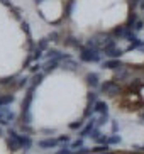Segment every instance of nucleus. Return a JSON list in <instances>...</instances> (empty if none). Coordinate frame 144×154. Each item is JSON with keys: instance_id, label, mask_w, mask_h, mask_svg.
Here are the masks:
<instances>
[{"instance_id": "4c0bfd02", "label": "nucleus", "mask_w": 144, "mask_h": 154, "mask_svg": "<svg viewBox=\"0 0 144 154\" xmlns=\"http://www.w3.org/2000/svg\"><path fill=\"white\" fill-rule=\"evenodd\" d=\"M100 136H102V131H100L99 127H97V129H95V131H93V132H92V134H90V139L97 140V139H99Z\"/></svg>"}, {"instance_id": "0eeeda50", "label": "nucleus", "mask_w": 144, "mask_h": 154, "mask_svg": "<svg viewBox=\"0 0 144 154\" xmlns=\"http://www.w3.org/2000/svg\"><path fill=\"white\" fill-rule=\"evenodd\" d=\"M85 82H86V85L90 86L92 90H95V88H99V86H100V76H99V73H95V71L86 73Z\"/></svg>"}, {"instance_id": "6e6552de", "label": "nucleus", "mask_w": 144, "mask_h": 154, "mask_svg": "<svg viewBox=\"0 0 144 154\" xmlns=\"http://www.w3.org/2000/svg\"><path fill=\"white\" fill-rule=\"evenodd\" d=\"M126 64L122 63L121 59H107V61H104L102 63V68L104 69H112V71H117V69L124 68Z\"/></svg>"}, {"instance_id": "6ab92c4d", "label": "nucleus", "mask_w": 144, "mask_h": 154, "mask_svg": "<svg viewBox=\"0 0 144 154\" xmlns=\"http://www.w3.org/2000/svg\"><path fill=\"white\" fill-rule=\"evenodd\" d=\"M85 119H80V120H75V122H71V124H68V127L71 129V131H81L83 127H85V122H83Z\"/></svg>"}, {"instance_id": "c9c22d12", "label": "nucleus", "mask_w": 144, "mask_h": 154, "mask_svg": "<svg viewBox=\"0 0 144 154\" xmlns=\"http://www.w3.org/2000/svg\"><path fill=\"white\" fill-rule=\"evenodd\" d=\"M58 142H59V144H63V146H68V144H70V136H59L58 137Z\"/></svg>"}, {"instance_id": "b1692460", "label": "nucleus", "mask_w": 144, "mask_h": 154, "mask_svg": "<svg viewBox=\"0 0 144 154\" xmlns=\"http://www.w3.org/2000/svg\"><path fill=\"white\" fill-rule=\"evenodd\" d=\"M48 46H49V41H48V37H42V39H39V41H37V49H41L42 51V53H46V51H48Z\"/></svg>"}, {"instance_id": "7c9ffc66", "label": "nucleus", "mask_w": 144, "mask_h": 154, "mask_svg": "<svg viewBox=\"0 0 144 154\" xmlns=\"http://www.w3.org/2000/svg\"><path fill=\"white\" fill-rule=\"evenodd\" d=\"M42 56H44V54H42V51L37 49V48H36L34 51H32V61H36V63H37V61H39V59L42 58Z\"/></svg>"}, {"instance_id": "09e8293b", "label": "nucleus", "mask_w": 144, "mask_h": 154, "mask_svg": "<svg viewBox=\"0 0 144 154\" xmlns=\"http://www.w3.org/2000/svg\"><path fill=\"white\" fill-rule=\"evenodd\" d=\"M4 136V129H2V125H0V137Z\"/></svg>"}, {"instance_id": "4468645a", "label": "nucleus", "mask_w": 144, "mask_h": 154, "mask_svg": "<svg viewBox=\"0 0 144 154\" xmlns=\"http://www.w3.org/2000/svg\"><path fill=\"white\" fill-rule=\"evenodd\" d=\"M110 151V146L108 144H97L95 147H92V154H105Z\"/></svg>"}, {"instance_id": "7ed1b4c3", "label": "nucleus", "mask_w": 144, "mask_h": 154, "mask_svg": "<svg viewBox=\"0 0 144 154\" xmlns=\"http://www.w3.org/2000/svg\"><path fill=\"white\" fill-rule=\"evenodd\" d=\"M100 90L104 91V93H107V95H110V97H117L122 91V88L115 80H107L105 83L100 85Z\"/></svg>"}, {"instance_id": "4be33fe9", "label": "nucleus", "mask_w": 144, "mask_h": 154, "mask_svg": "<svg viewBox=\"0 0 144 154\" xmlns=\"http://www.w3.org/2000/svg\"><path fill=\"white\" fill-rule=\"evenodd\" d=\"M7 147H9V151L10 152H15V151H19L20 149V146H19V142L15 139H7Z\"/></svg>"}, {"instance_id": "ea45409f", "label": "nucleus", "mask_w": 144, "mask_h": 154, "mask_svg": "<svg viewBox=\"0 0 144 154\" xmlns=\"http://www.w3.org/2000/svg\"><path fill=\"white\" fill-rule=\"evenodd\" d=\"M121 131V125H119L117 120H112V134H117Z\"/></svg>"}, {"instance_id": "aec40b11", "label": "nucleus", "mask_w": 144, "mask_h": 154, "mask_svg": "<svg viewBox=\"0 0 144 154\" xmlns=\"http://www.w3.org/2000/svg\"><path fill=\"white\" fill-rule=\"evenodd\" d=\"M137 20H139V19H137V14H136L134 10H131V14H129V17H127V24H126V26L132 29L136 26V22H137Z\"/></svg>"}, {"instance_id": "dca6fc26", "label": "nucleus", "mask_w": 144, "mask_h": 154, "mask_svg": "<svg viewBox=\"0 0 144 154\" xmlns=\"http://www.w3.org/2000/svg\"><path fill=\"white\" fill-rule=\"evenodd\" d=\"M75 0H68L66 2V5H64V14H63V17H71V12H73V9H75Z\"/></svg>"}, {"instance_id": "2eb2a0df", "label": "nucleus", "mask_w": 144, "mask_h": 154, "mask_svg": "<svg viewBox=\"0 0 144 154\" xmlns=\"http://www.w3.org/2000/svg\"><path fill=\"white\" fill-rule=\"evenodd\" d=\"M126 51L124 49H119V48H115V49L112 51H108V53H105V56H107L108 59H121V56L124 54Z\"/></svg>"}, {"instance_id": "c85d7f7f", "label": "nucleus", "mask_w": 144, "mask_h": 154, "mask_svg": "<svg viewBox=\"0 0 144 154\" xmlns=\"http://www.w3.org/2000/svg\"><path fill=\"white\" fill-rule=\"evenodd\" d=\"M93 107L92 105H86V109H85V112H83V119H92L93 117Z\"/></svg>"}, {"instance_id": "f03ea898", "label": "nucleus", "mask_w": 144, "mask_h": 154, "mask_svg": "<svg viewBox=\"0 0 144 154\" xmlns=\"http://www.w3.org/2000/svg\"><path fill=\"white\" fill-rule=\"evenodd\" d=\"M9 137L17 140L22 151H29L32 147V144H34L31 136H27V134H19V131H15V129H9Z\"/></svg>"}, {"instance_id": "20e7f679", "label": "nucleus", "mask_w": 144, "mask_h": 154, "mask_svg": "<svg viewBox=\"0 0 144 154\" xmlns=\"http://www.w3.org/2000/svg\"><path fill=\"white\" fill-rule=\"evenodd\" d=\"M15 119H17V115L10 109H7V107H2L0 109V125H10Z\"/></svg>"}, {"instance_id": "f8f14e48", "label": "nucleus", "mask_w": 144, "mask_h": 154, "mask_svg": "<svg viewBox=\"0 0 144 154\" xmlns=\"http://www.w3.org/2000/svg\"><path fill=\"white\" fill-rule=\"evenodd\" d=\"M15 80H19V75H12V76L0 78V86H9V85H15V86H17V83H14Z\"/></svg>"}, {"instance_id": "de8ad7c7", "label": "nucleus", "mask_w": 144, "mask_h": 154, "mask_svg": "<svg viewBox=\"0 0 144 154\" xmlns=\"http://www.w3.org/2000/svg\"><path fill=\"white\" fill-rule=\"evenodd\" d=\"M139 7H141V10H144V0H142V2L139 4Z\"/></svg>"}, {"instance_id": "ddd939ff", "label": "nucleus", "mask_w": 144, "mask_h": 154, "mask_svg": "<svg viewBox=\"0 0 144 154\" xmlns=\"http://www.w3.org/2000/svg\"><path fill=\"white\" fill-rule=\"evenodd\" d=\"M63 42H64L66 46H73V48H78V49L81 48L80 39H77L75 36H66V37H64V41H63Z\"/></svg>"}, {"instance_id": "412c9836", "label": "nucleus", "mask_w": 144, "mask_h": 154, "mask_svg": "<svg viewBox=\"0 0 144 154\" xmlns=\"http://www.w3.org/2000/svg\"><path fill=\"white\" fill-rule=\"evenodd\" d=\"M86 102H88V105H92V107H93V105L99 102V95H97L93 90H90L88 93H86Z\"/></svg>"}, {"instance_id": "72a5a7b5", "label": "nucleus", "mask_w": 144, "mask_h": 154, "mask_svg": "<svg viewBox=\"0 0 144 154\" xmlns=\"http://www.w3.org/2000/svg\"><path fill=\"white\" fill-rule=\"evenodd\" d=\"M29 69H31V73H32V75H36V73H41V69H42V64L34 63V64H32V66H31Z\"/></svg>"}, {"instance_id": "603ef678", "label": "nucleus", "mask_w": 144, "mask_h": 154, "mask_svg": "<svg viewBox=\"0 0 144 154\" xmlns=\"http://www.w3.org/2000/svg\"><path fill=\"white\" fill-rule=\"evenodd\" d=\"M142 120H144V112H142Z\"/></svg>"}, {"instance_id": "e433bc0d", "label": "nucleus", "mask_w": 144, "mask_h": 154, "mask_svg": "<svg viewBox=\"0 0 144 154\" xmlns=\"http://www.w3.org/2000/svg\"><path fill=\"white\" fill-rule=\"evenodd\" d=\"M92 152V149H88V147H80V149H77V151H73V154H90Z\"/></svg>"}, {"instance_id": "f257e3e1", "label": "nucleus", "mask_w": 144, "mask_h": 154, "mask_svg": "<svg viewBox=\"0 0 144 154\" xmlns=\"http://www.w3.org/2000/svg\"><path fill=\"white\" fill-rule=\"evenodd\" d=\"M102 51H97V49H90V48H86V46H81L80 48V58L81 63H100L102 61V54H100Z\"/></svg>"}, {"instance_id": "9d476101", "label": "nucleus", "mask_w": 144, "mask_h": 154, "mask_svg": "<svg viewBox=\"0 0 144 154\" xmlns=\"http://www.w3.org/2000/svg\"><path fill=\"white\" fill-rule=\"evenodd\" d=\"M93 112H95V113H99V115L108 113V105L105 103V102H102V100H99V102L93 105Z\"/></svg>"}, {"instance_id": "423d86ee", "label": "nucleus", "mask_w": 144, "mask_h": 154, "mask_svg": "<svg viewBox=\"0 0 144 154\" xmlns=\"http://www.w3.org/2000/svg\"><path fill=\"white\" fill-rule=\"evenodd\" d=\"M59 142L56 137H48V139H41L37 142V147L39 149H54V147H58Z\"/></svg>"}, {"instance_id": "a18cd8bd", "label": "nucleus", "mask_w": 144, "mask_h": 154, "mask_svg": "<svg viewBox=\"0 0 144 154\" xmlns=\"http://www.w3.org/2000/svg\"><path fill=\"white\" fill-rule=\"evenodd\" d=\"M44 134H54V129H42Z\"/></svg>"}, {"instance_id": "2f4dec72", "label": "nucleus", "mask_w": 144, "mask_h": 154, "mask_svg": "<svg viewBox=\"0 0 144 154\" xmlns=\"http://www.w3.org/2000/svg\"><path fill=\"white\" fill-rule=\"evenodd\" d=\"M54 154H73V149L70 147V146H63L61 149H58Z\"/></svg>"}, {"instance_id": "5fc2aeb1", "label": "nucleus", "mask_w": 144, "mask_h": 154, "mask_svg": "<svg viewBox=\"0 0 144 154\" xmlns=\"http://www.w3.org/2000/svg\"><path fill=\"white\" fill-rule=\"evenodd\" d=\"M142 124H144V120H142Z\"/></svg>"}, {"instance_id": "bb28decb", "label": "nucleus", "mask_w": 144, "mask_h": 154, "mask_svg": "<svg viewBox=\"0 0 144 154\" xmlns=\"http://www.w3.org/2000/svg\"><path fill=\"white\" fill-rule=\"evenodd\" d=\"M107 122H108V113H104V115H100V117L97 119V127L100 129V127H104Z\"/></svg>"}, {"instance_id": "3c124183", "label": "nucleus", "mask_w": 144, "mask_h": 154, "mask_svg": "<svg viewBox=\"0 0 144 154\" xmlns=\"http://www.w3.org/2000/svg\"><path fill=\"white\" fill-rule=\"evenodd\" d=\"M105 154H114V152H110V151H108V152H105Z\"/></svg>"}, {"instance_id": "cd10ccee", "label": "nucleus", "mask_w": 144, "mask_h": 154, "mask_svg": "<svg viewBox=\"0 0 144 154\" xmlns=\"http://www.w3.org/2000/svg\"><path fill=\"white\" fill-rule=\"evenodd\" d=\"M20 27H22V31L26 32L27 39H29V37H31V27H29V22H27V20H22V22H20Z\"/></svg>"}, {"instance_id": "c756f323", "label": "nucleus", "mask_w": 144, "mask_h": 154, "mask_svg": "<svg viewBox=\"0 0 144 154\" xmlns=\"http://www.w3.org/2000/svg\"><path fill=\"white\" fill-rule=\"evenodd\" d=\"M29 78L24 76V78H19V83H17V88H26V86H29Z\"/></svg>"}, {"instance_id": "a211bd4d", "label": "nucleus", "mask_w": 144, "mask_h": 154, "mask_svg": "<svg viewBox=\"0 0 144 154\" xmlns=\"http://www.w3.org/2000/svg\"><path fill=\"white\" fill-rule=\"evenodd\" d=\"M15 102V97L14 95H0V103H2V107H7V105L14 103Z\"/></svg>"}, {"instance_id": "49530a36", "label": "nucleus", "mask_w": 144, "mask_h": 154, "mask_svg": "<svg viewBox=\"0 0 144 154\" xmlns=\"http://www.w3.org/2000/svg\"><path fill=\"white\" fill-rule=\"evenodd\" d=\"M139 51H141V53H144V41H142V44L139 46Z\"/></svg>"}, {"instance_id": "9b49d317", "label": "nucleus", "mask_w": 144, "mask_h": 154, "mask_svg": "<svg viewBox=\"0 0 144 154\" xmlns=\"http://www.w3.org/2000/svg\"><path fill=\"white\" fill-rule=\"evenodd\" d=\"M61 66H63V69H68V71H77L78 68H80V64L75 61V59H66V61H63L61 63Z\"/></svg>"}, {"instance_id": "8fccbe9b", "label": "nucleus", "mask_w": 144, "mask_h": 154, "mask_svg": "<svg viewBox=\"0 0 144 154\" xmlns=\"http://www.w3.org/2000/svg\"><path fill=\"white\" fill-rule=\"evenodd\" d=\"M34 2H36V4H42V2H44V0H34Z\"/></svg>"}, {"instance_id": "f704fd0d", "label": "nucleus", "mask_w": 144, "mask_h": 154, "mask_svg": "<svg viewBox=\"0 0 144 154\" xmlns=\"http://www.w3.org/2000/svg\"><path fill=\"white\" fill-rule=\"evenodd\" d=\"M48 41H51V42H56V41H59V34L58 32H49V34H48Z\"/></svg>"}, {"instance_id": "58836bf2", "label": "nucleus", "mask_w": 144, "mask_h": 154, "mask_svg": "<svg viewBox=\"0 0 144 154\" xmlns=\"http://www.w3.org/2000/svg\"><path fill=\"white\" fill-rule=\"evenodd\" d=\"M142 29H144V22H142V20H137V22H136V26L132 27V31L139 32V31H142Z\"/></svg>"}, {"instance_id": "393cba45", "label": "nucleus", "mask_w": 144, "mask_h": 154, "mask_svg": "<svg viewBox=\"0 0 144 154\" xmlns=\"http://www.w3.org/2000/svg\"><path fill=\"white\" fill-rule=\"evenodd\" d=\"M122 142V137L119 136V134H112V136H108V146H117Z\"/></svg>"}, {"instance_id": "37998d69", "label": "nucleus", "mask_w": 144, "mask_h": 154, "mask_svg": "<svg viewBox=\"0 0 144 154\" xmlns=\"http://www.w3.org/2000/svg\"><path fill=\"white\" fill-rule=\"evenodd\" d=\"M142 0H131V9H134V7H137V5L141 4Z\"/></svg>"}, {"instance_id": "f3484780", "label": "nucleus", "mask_w": 144, "mask_h": 154, "mask_svg": "<svg viewBox=\"0 0 144 154\" xmlns=\"http://www.w3.org/2000/svg\"><path fill=\"white\" fill-rule=\"evenodd\" d=\"M42 78H44V73H42V71L36 73V75L32 76V80H31V86H34V88H36V86H39L41 83H42Z\"/></svg>"}, {"instance_id": "a878e982", "label": "nucleus", "mask_w": 144, "mask_h": 154, "mask_svg": "<svg viewBox=\"0 0 144 154\" xmlns=\"http://www.w3.org/2000/svg\"><path fill=\"white\" fill-rule=\"evenodd\" d=\"M83 146H85V140H83V137H80V139H77L75 142H71L70 147H71L73 151H77V149H80V147H83Z\"/></svg>"}, {"instance_id": "a19ab883", "label": "nucleus", "mask_w": 144, "mask_h": 154, "mask_svg": "<svg viewBox=\"0 0 144 154\" xmlns=\"http://www.w3.org/2000/svg\"><path fill=\"white\" fill-rule=\"evenodd\" d=\"M12 14H14V17L15 19H20V9H17V7H12Z\"/></svg>"}, {"instance_id": "c03bdc74", "label": "nucleus", "mask_w": 144, "mask_h": 154, "mask_svg": "<svg viewBox=\"0 0 144 154\" xmlns=\"http://www.w3.org/2000/svg\"><path fill=\"white\" fill-rule=\"evenodd\" d=\"M132 149H136V151H142V152H144V144H142V146H137V144H136V146H132Z\"/></svg>"}, {"instance_id": "5701e85b", "label": "nucleus", "mask_w": 144, "mask_h": 154, "mask_svg": "<svg viewBox=\"0 0 144 154\" xmlns=\"http://www.w3.org/2000/svg\"><path fill=\"white\" fill-rule=\"evenodd\" d=\"M142 44V41H141V39H137V37H136V39H132L131 42H129V46H127V53H131V51H134V49H139V46Z\"/></svg>"}, {"instance_id": "79ce46f5", "label": "nucleus", "mask_w": 144, "mask_h": 154, "mask_svg": "<svg viewBox=\"0 0 144 154\" xmlns=\"http://www.w3.org/2000/svg\"><path fill=\"white\" fill-rule=\"evenodd\" d=\"M0 4L5 5V7H9V9H12V7H14V5L10 4V0H0Z\"/></svg>"}, {"instance_id": "864d4df0", "label": "nucleus", "mask_w": 144, "mask_h": 154, "mask_svg": "<svg viewBox=\"0 0 144 154\" xmlns=\"http://www.w3.org/2000/svg\"><path fill=\"white\" fill-rule=\"evenodd\" d=\"M0 109H2V103H0Z\"/></svg>"}, {"instance_id": "473e14b6", "label": "nucleus", "mask_w": 144, "mask_h": 154, "mask_svg": "<svg viewBox=\"0 0 144 154\" xmlns=\"http://www.w3.org/2000/svg\"><path fill=\"white\" fill-rule=\"evenodd\" d=\"M20 131H22L24 134H27V136H31L32 132H34V131H32V127L27 125V124H20Z\"/></svg>"}, {"instance_id": "6e6d98bb", "label": "nucleus", "mask_w": 144, "mask_h": 154, "mask_svg": "<svg viewBox=\"0 0 144 154\" xmlns=\"http://www.w3.org/2000/svg\"><path fill=\"white\" fill-rule=\"evenodd\" d=\"M24 154H26V152H24Z\"/></svg>"}, {"instance_id": "39448f33", "label": "nucleus", "mask_w": 144, "mask_h": 154, "mask_svg": "<svg viewBox=\"0 0 144 154\" xmlns=\"http://www.w3.org/2000/svg\"><path fill=\"white\" fill-rule=\"evenodd\" d=\"M95 129H97V119L92 117L90 120L85 124V127L80 131V137H83V139H85V137H90V134L95 131Z\"/></svg>"}, {"instance_id": "1a4fd4ad", "label": "nucleus", "mask_w": 144, "mask_h": 154, "mask_svg": "<svg viewBox=\"0 0 144 154\" xmlns=\"http://www.w3.org/2000/svg\"><path fill=\"white\" fill-rule=\"evenodd\" d=\"M59 64H61V61H58V59H46V63L42 64V73H44V75H48V73L54 71Z\"/></svg>"}]
</instances>
